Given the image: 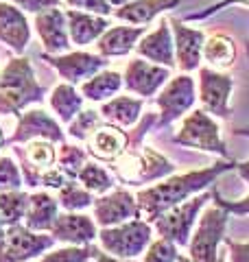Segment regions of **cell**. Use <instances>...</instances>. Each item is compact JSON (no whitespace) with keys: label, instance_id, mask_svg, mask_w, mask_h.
Returning <instances> with one entry per match:
<instances>
[{"label":"cell","instance_id":"obj_1","mask_svg":"<svg viewBox=\"0 0 249 262\" xmlns=\"http://www.w3.org/2000/svg\"><path fill=\"white\" fill-rule=\"evenodd\" d=\"M232 168L236 170V162H219V164H214V166L190 170V173L169 177V179H164L162 184L144 188V190H140L136 194L140 214L144 216L147 223H155V219L164 214L166 210H171L173 206H177V203L188 201L190 196L197 192H203L208 186H212L217 182L219 175L227 173Z\"/></svg>","mask_w":249,"mask_h":262},{"label":"cell","instance_id":"obj_2","mask_svg":"<svg viewBox=\"0 0 249 262\" xmlns=\"http://www.w3.org/2000/svg\"><path fill=\"white\" fill-rule=\"evenodd\" d=\"M46 96V88H42L35 79L33 66L27 57H15L0 70V114H15L29 103H39Z\"/></svg>","mask_w":249,"mask_h":262},{"label":"cell","instance_id":"obj_3","mask_svg":"<svg viewBox=\"0 0 249 262\" xmlns=\"http://www.w3.org/2000/svg\"><path fill=\"white\" fill-rule=\"evenodd\" d=\"M112 168H114L116 177L129 186L155 182V179H162L175 170V166H173L164 155L151 149V146H144V149L138 153L125 151L118 160H114Z\"/></svg>","mask_w":249,"mask_h":262},{"label":"cell","instance_id":"obj_4","mask_svg":"<svg viewBox=\"0 0 249 262\" xmlns=\"http://www.w3.org/2000/svg\"><path fill=\"white\" fill-rule=\"evenodd\" d=\"M98 241L110 256L120 260H136V256H140L151 245V225L147 221L134 219L114 227H103L98 232Z\"/></svg>","mask_w":249,"mask_h":262},{"label":"cell","instance_id":"obj_5","mask_svg":"<svg viewBox=\"0 0 249 262\" xmlns=\"http://www.w3.org/2000/svg\"><path fill=\"white\" fill-rule=\"evenodd\" d=\"M214 190V188H212ZM212 190L203 194H195L193 199H188L184 203H177L171 210H166L164 214L155 219V232L160 234V238H166L171 243H175L177 247H186V243H190V229L197 223L199 212L203 210V206L212 199Z\"/></svg>","mask_w":249,"mask_h":262},{"label":"cell","instance_id":"obj_6","mask_svg":"<svg viewBox=\"0 0 249 262\" xmlns=\"http://www.w3.org/2000/svg\"><path fill=\"white\" fill-rule=\"evenodd\" d=\"M227 210L214 203L199 219L195 234L190 236V260L193 262H219V245L225 241Z\"/></svg>","mask_w":249,"mask_h":262},{"label":"cell","instance_id":"obj_7","mask_svg":"<svg viewBox=\"0 0 249 262\" xmlns=\"http://www.w3.org/2000/svg\"><path fill=\"white\" fill-rule=\"evenodd\" d=\"M175 142L197 151H210L221 155V158H227L225 142L221 138V129L217 125V120L205 110H195L181 122V129L177 131Z\"/></svg>","mask_w":249,"mask_h":262},{"label":"cell","instance_id":"obj_8","mask_svg":"<svg viewBox=\"0 0 249 262\" xmlns=\"http://www.w3.org/2000/svg\"><path fill=\"white\" fill-rule=\"evenodd\" d=\"M234 88V79L210 68L199 70V98L203 103V110L217 118H230V94Z\"/></svg>","mask_w":249,"mask_h":262},{"label":"cell","instance_id":"obj_9","mask_svg":"<svg viewBox=\"0 0 249 262\" xmlns=\"http://www.w3.org/2000/svg\"><path fill=\"white\" fill-rule=\"evenodd\" d=\"M157 107H160V125H171L173 120L181 118L184 114L195 105V81L190 79L188 75H179L173 77L169 81L160 96L155 98Z\"/></svg>","mask_w":249,"mask_h":262},{"label":"cell","instance_id":"obj_10","mask_svg":"<svg viewBox=\"0 0 249 262\" xmlns=\"http://www.w3.org/2000/svg\"><path fill=\"white\" fill-rule=\"evenodd\" d=\"M42 57H44V61L51 63L70 85L86 83L88 79H92L96 72H101V68L107 66L105 57L86 53V51L68 53V55H46L44 53Z\"/></svg>","mask_w":249,"mask_h":262},{"label":"cell","instance_id":"obj_11","mask_svg":"<svg viewBox=\"0 0 249 262\" xmlns=\"http://www.w3.org/2000/svg\"><path fill=\"white\" fill-rule=\"evenodd\" d=\"M55 245L53 236L37 234L27 225H11L7 227V243H5V260L3 262H27L37 258L39 253L51 249Z\"/></svg>","mask_w":249,"mask_h":262},{"label":"cell","instance_id":"obj_12","mask_svg":"<svg viewBox=\"0 0 249 262\" xmlns=\"http://www.w3.org/2000/svg\"><path fill=\"white\" fill-rule=\"evenodd\" d=\"M94 221L101 227H114L127 221L140 219L138 199L127 190H114L110 194L96 196L94 203Z\"/></svg>","mask_w":249,"mask_h":262},{"label":"cell","instance_id":"obj_13","mask_svg":"<svg viewBox=\"0 0 249 262\" xmlns=\"http://www.w3.org/2000/svg\"><path fill=\"white\" fill-rule=\"evenodd\" d=\"M31 140H48V142H64V131L59 122L53 120L46 112L42 110H29L20 114L15 134L5 144H20Z\"/></svg>","mask_w":249,"mask_h":262},{"label":"cell","instance_id":"obj_14","mask_svg":"<svg viewBox=\"0 0 249 262\" xmlns=\"http://www.w3.org/2000/svg\"><path fill=\"white\" fill-rule=\"evenodd\" d=\"M15 153H18V158L22 162V177L29 188L42 186V177L48 170H53L57 162L53 142L48 140H31L27 142L24 149H15Z\"/></svg>","mask_w":249,"mask_h":262},{"label":"cell","instance_id":"obj_15","mask_svg":"<svg viewBox=\"0 0 249 262\" xmlns=\"http://www.w3.org/2000/svg\"><path fill=\"white\" fill-rule=\"evenodd\" d=\"M171 77V68L157 63H149L144 59H134L125 68V81L122 85L129 92H136L138 96H153Z\"/></svg>","mask_w":249,"mask_h":262},{"label":"cell","instance_id":"obj_16","mask_svg":"<svg viewBox=\"0 0 249 262\" xmlns=\"http://www.w3.org/2000/svg\"><path fill=\"white\" fill-rule=\"evenodd\" d=\"M35 29L39 33V39L44 44L48 55L70 51V33H68V20H66V11L51 7V9L42 11L35 15Z\"/></svg>","mask_w":249,"mask_h":262},{"label":"cell","instance_id":"obj_17","mask_svg":"<svg viewBox=\"0 0 249 262\" xmlns=\"http://www.w3.org/2000/svg\"><path fill=\"white\" fill-rule=\"evenodd\" d=\"M171 31L175 35V55H177V66L184 72H193L199 68L203 55V44H205V35L203 31L197 29H188L184 22L177 18H169Z\"/></svg>","mask_w":249,"mask_h":262},{"label":"cell","instance_id":"obj_18","mask_svg":"<svg viewBox=\"0 0 249 262\" xmlns=\"http://www.w3.org/2000/svg\"><path fill=\"white\" fill-rule=\"evenodd\" d=\"M51 236L55 241L61 243H70V245H90L96 236V221L90 219L86 214H79V212H64L55 219V223L51 227Z\"/></svg>","mask_w":249,"mask_h":262},{"label":"cell","instance_id":"obj_19","mask_svg":"<svg viewBox=\"0 0 249 262\" xmlns=\"http://www.w3.org/2000/svg\"><path fill=\"white\" fill-rule=\"evenodd\" d=\"M136 53L144 59L153 61L157 66H164V68H175V39L171 35V24L169 20H162L160 27L153 33H147V35L140 39L136 46Z\"/></svg>","mask_w":249,"mask_h":262},{"label":"cell","instance_id":"obj_20","mask_svg":"<svg viewBox=\"0 0 249 262\" xmlns=\"http://www.w3.org/2000/svg\"><path fill=\"white\" fill-rule=\"evenodd\" d=\"M0 42L7 44L13 53L22 55L31 42L29 20L22 9L11 3H0Z\"/></svg>","mask_w":249,"mask_h":262},{"label":"cell","instance_id":"obj_21","mask_svg":"<svg viewBox=\"0 0 249 262\" xmlns=\"http://www.w3.org/2000/svg\"><path fill=\"white\" fill-rule=\"evenodd\" d=\"M131 136L116 125H101L88 138V149L94 158L103 162H114L127 151Z\"/></svg>","mask_w":249,"mask_h":262},{"label":"cell","instance_id":"obj_22","mask_svg":"<svg viewBox=\"0 0 249 262\" xmlns=\"http://www.w3.org/2000/svg\"><path fill=\"white\" fill-rule=\"evenodd\" d=\"M66 20H68V33H70V42L77 46H88L94 39H98L103 33L110 29L103 15L79 11V9H68L66 11Z\"/></svg>","mask_w":249,"mask_h":262},{"label":"cell","instance_id":"obj_23","mask_svg":"<svg viewBox=\"0 0 249 262\" xmlns=\"http://www.w3.org/2000/svg\"><path fill=\"white\" fill-rule=\"evenodd\" d=\"M147 35V27H110L98 37V55L101 57H122L138 46L140 37Z\"/></svg>","mask_w":249,"mask_h":262},{"label":"cell","instance_id":"obj_24","mask_svg":"<svg viewBox=\"0 0 249 262\" xmlns=\"http://www.w3.org/2000/svg\"><path fill=\"white\" fill-rule=\"evenodd\" d=\"M177 5H179V0H131L129 5L114 9V13L118 20L144 27L155 15H160L166 9H173V7H177Z\"/></svg>","mask_w":249,"mask_h":262},{"label":"cell","instance_id":"obj_25","mask_svg":"<svg viewBox=\"0 0 249 262\" xmlns=\"http://www.w3.org/2000/svg\"><path fill=\"white\" fill-rule=\"evenodd\" d=\"M57 214V201L48 192H33L29 199V210L24 223L33 232H51Z\"/></svg>","mask_w":249,"mask_h":262},{"label":"cell","instance_id":"obj_26","mask_svg":"<svg viewBox=\"0 0 249 262\" xmlns=\"http://www.w3.org/2000/svg\"><path fill=\"white\" fill-rule=\"evenodd\" d=\"M120 88H122V77L114 70H105V72H96L92 79L81 83V94L83 98H88L92 103H107Z\"/></svg>","mask_w":249,"mask_h":262},{"label":"cell","instance_id":"obj_27","mask_svg":"<svg viewBox=\"0 0 249 262\" xmlns=\"http://www.w3.org/2000/svg\"><path fill=\"white\" fill-rule=\"evenodd\" d=\"M140 112H142V98H134V96H116L101 105V116L122 127L134 125L140 118Z\"/></svg>","mask_w":249,"mask_h":262},{"label":"cell","instance_id":"obj_28","mask_svg":"<svg viewBox=\"0 0 249 262\" xmlns=\"http://www.w3.org/2000/svg\"><path fill=\"white\" fill-rule=\"evenodd\" d=\"M203 57L205 61L214 66V68H221V70H227L234 66L236 59V44L234 39L225 33H214L205 39L203 44Z\"/></svg>","mask_w":249,"mask_h":262},{"label":"cell","instance_id":"obj_29","mask_svg":"<svg viewBox=\"0 0 249 262\" xmlns=\"http://www.w3.org/2000/svg\"><path fill=\"white\" fill-rule=\"evenodd\" d=\"M83 107V96L74 90V85L70 83H61L53 90L51 94V110L57 114V118L66 125L77 118V114L81 112Z\"/></svg>","mask_w":249,"mask_h":262},{"label":"cell","instance_id":"obj_30","mask_svg":"<svg viewBox=\"0 0 249 262\" xmlns=\"http://www.w3.org/2000/svg\"><path fill=\"white\" fill-rule=\"evenodd\" d=\"M29 199H31V194L22 190L0 192V225H5V227L18 225L27 216Z\"/></svg>","mask_w":249,"mask_h":262},{"label":"cell","instance_id":"obj_31","mask_svg":"<svg viewBox=\"0 0 249 262\" xmlns=\"http://www.w3.org/2000/svg\"><path fill=\"white\" fill-rule=\"evenodd\" d=\"M94 203V196L90 190L81 188L77 182H68L64 188H59V206L68 212H79L83 208H90Z\"/></svg>","mask_w":249,"mask_h":262},{"label":"cell","instance_id":"obj_32","mask_svg":"<svg viewBox=\"0 0 249 262\" xmlns=\"http://www.w3.org/2000/svg\"><path fill=\"white\" fill-rule=\"evenodd\" d=\"M79 182L83 184V188L90 192H96V194H105L110 188L114 186L112 182V177L107 175V170L101 168V166H96V164H86V166L81 168V173H79Z\"/></svg>","mask_w":249,"mask_h":262},{"label":"cell","instance_id":"obj_33","mask_svg":"<svg viewBox=\"0 0 249 262\" xmlns=\"http://www.w3.org/2000/svg\"><path fill=\"white\" fill-rule=\"evenodd\" d=\"M98 247L94 245H81V247H64V249H55L46 256H42L39 262H90L98 256Z\"/></svg>","mask_w":249,"mask_h":262},{"label":"cell","instance_id":"obj_34","mask_svg":"<svg viewBox=\"0 0 249 262\" xmlns=\"http://www.w3.org/2000/svg\"><path fill=\"white\" fill-rule=\"evenodd\" d=\"M101 112H94V110H81L77 114V118H74L70 125H68V134L72 138H77V140H83L88 142V138L94 134V131L101 127Z\"/></svg>","mask_w":249,"mask_h":262},{"label":"cell","instance_id":"obj_35","mask_svg":"<svg viewBox=\"0 0 249 262\" xmlns=\"http://www.w3.org/2000/svg\"><path fill=\"white\" fill-rule=\"evenodd\" d=\"M86 166V151L79 149V146L74 144H61L59 149V168L61 173L66 175L72 182V179H77L81 168Z\"/></svg>","mask_w":249,"mask_h":262},{"label":"cell","instance_id":"obj_36","mask_svg":"<svg viewBox=\"0 0 249 262\" xmlns=\"http://www.w3.org/2000/svg\"><path fill=\"white\" fill-rule=\"evenodd\" d=\"M22 186H24V177L20 173L18 164H15L11 158L3 155V158H0V192L20 190Z\"/></svg>","mask_w":249,"mask_h":262},{"label":"cell","instance_id":"obj_37","mask_svg":"<svg viewBox=\"0 0 249 262\" xmlns=\"http://www.w3.org/2000/svg\"><path fill=\"white\" fill-rule=\"evenodd\" d=\"M177 245L166 241V238H157L149 245V249L144 253V262H175L177 260Z\"/></svg>","mask_w":249,"mask_h":262},{"label":"cell","instance_id":"obj_38","mask_svg":"<svg viewBox=\"0 0 249 262\" xmlns=\"http://www.w3.org/2000/svg\"><path fill=\"white\" fill-rule=\"evenodd\" d=\"M70 7L74 9H81V11H88V13H96V15H110L114 9L107 0H66Z\"/></svg>","mask_w":249,"mask_h":262},{"label":"cell","instance_id":"obj_39","mask_svg":"<svg viewBox=\"0 0 249 262\" xmlns=\"http://www.w3.org/2000/svg\"><path fill=\"white\" fill-rule=\"evenodd\" d=\"M7 3H11L15 7H20L22 11H29V13H42L46 9H51V7H57L59 5V0H7Z\"/></svg>","mask_w":249,"mask_h":262},{"label":"cell","instance_id":"obj_40","mask_svg":"<svg viewBox=\"0 0 249 262\" xmlns=\"http://www.w3.org/2000/svg\"><path fill=\"white\" fill-rule=\"evenodd\" d=\"M212 196H214V203L221 206L223 210L234 212V214H249V194L245 196V199H240V201H225V199H221L217 190H212Z\"/></svg>","mask_w":249,"mask_h":262},{"label":"cell","instance_id":"obj_41","mask_svg":"<svg viewBox=\"0 0 249 262\" xmlns=\"http://www.w3.org/2000/svg\"><path fill=\"white\" fill-rule=\"evenodd\" d=\"M249 5V0H221V3H217V5H212V7H208V9H203V11H197V13H190L188 15V22L190 20H205V18H210L212 13H217V11H221V9H225V7H230V5Z\"/></svg>","mask_w":249,"mask_h":262},{"label":"cell","instance_id":"obj_42","mask_svg":"<svg viewBox=\"0 0 249 262\" xmlns=\"http://www.w3.org/2000/svg\"><path fill=\"white\" fill-rule=\"evenodd\" d=\"M225 245L230 247V262H249V243H234L225 238Z\"/></svg>","mask_w":249,"mask_h":262},{"label":"cell","instance_id":"obj_43","mask_svg":"<svg viewBox=\"0 0 249 262\" xmlns=\"http://www.w3.org/2000/svg\"><path fill=\"white\" fill-rule=\"evenodd\" d=\"M94 262H136V260H120V258H114L105 251H98V256L94 258Z\"/></svg>","mask_w":249,"mask_h":262},{"label":"cell","instance_id":"obj_44","mask_svg":"<svg viewBox=\"0 0 249 262\" xmlns=\"http://www.w3.org/2000/svg\"><path fill=\"white\" fill-rule=\"evenodd\" d=\"M236 173L249 184V160L247 162H236Z\"/></svg>","mask_w":249,"mask_h":262},{"label":"cell","instance_id":"obj_45","mask_svg":"<svg viewBox=\"0 0 249 262\" xmlns=\"http://www.w3.org/2000/svg\"><path fill=\"white\" fill-rule=\"evenodd\" d=\"M5 243H7V229L5 225H0V262L5 260Z\"/></svg>","mask_w":249,"mask_h":262},{"label":"cell","instance_id":"obj_46","mask_svg":"<svg viewBox=\"0 0 249 262\" xmlns=\"http://www.w3.org/2000/svg\"><path fill=\"white\" fill-rule=\"evenodd\" d=\"M107 3H110L112 7H125V5H129L131 0H107Z\"/></svg>","mask_w":249,"mask_h":262},{"label":"cell","instance_id":"obj_47","mask_svg":"<svg viewBox=\"0 0 249 262\" xmlns=\"http://www.w3.org/2000/svg\"><path fill=\"white\" fill-rule=\"evenodd\" d=\"M236 136H245V138H249V127H243V129H236Z\"/></svg>","mask_w":249,"mask_h":262},{"label":"cell","instance_id":"obj_48","mask_svg":"<svg viewBox=\"0 0 249 262\" xmlns=\"http://www.w3.org/2000/svg\"><path fill=\"white\" fill-rule=\"evenodd\" d=\"M175 262H193V260H190V256H188V258H186V256H177Z\"/></svg>","mask_w":249,"mask_h":262},{"label":"cell","instance_id":"obj_49","mask_svg":"<svg viewBox=\"0 0 249 262\" xmlns=\"http://www.w3.org/2000/svg\"><path fill=\"white\" fill-rule=\"evenodd\" d=\"M5 142H7V140H5V136H3V129H0V149L5 146Z\"/></svg>","mask_w":249,"mask_h":262},{"label":"cell","instance_id":"obj_50","mask_svg":"<svg viewBox=\"0 0 249 262\" xmlns=\"http://www.w3.org/2000/svg\"><path fill=\"white\" fill-rule=\"evenodd\" d=\"M247 51H249V46H247Z\"/></svg>","mask_w":249,"mask_h":262},{"label":"cell","instance_id":"obj_51","mask_svg":"<svg viewBox=\"0 0 249 262\" xmlns=\"http://www.w3.org/2000/svg\"><path fill=\"white\" fill-rule=\"evenodd\" d=\"M221 262H223V260H221Z\"/></svg>","mask_w":249,"mask_h":262}]
</instances>
